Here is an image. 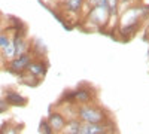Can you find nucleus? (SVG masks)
<instances>
[{
	"label": "nucleus",
	"instance_id": "obj_14",
	"mask_svg": "<svg viewBox=\"0 0 149 134\" xmlns=\"http://www.w3.org/2000/svg\"><path fill=\"white\" fill-rule=\"evenodd\" d=\"M40 130H42L45 134H51V128L48 127V124H46V122H42V124H40Z\"/></svg>",
	"mask_w": 149,
	"mask_h": 134
},
{
	"label": "nucleus",
	"instance_id": "obj_11",
	"mask_svg": "<svg viewBox=\"0 0 149 134\" xmlns=\"http://www.w3.org/2000/svg\"><path fill=\"white\" fill-rule=\"evenodd\" d=\"M118 8V0H107V12L109 15H115Z\"/></svg>",
	"mask_w": 149,
	"mask_h": 134
},
{
	"label": "nucleus",
	"instance_id": "obj_6",
	"mask_svg": "<svg viewBox=\"0 0 149 134\" xmlns=\"http://www.w3.org/2000/svg\"><path fill=\"white\" fill-rule=\"evenodd\" d=\"M64 5H66V9H67L69 12H73V14H76V12L82 8L84 0H66Z\"/></svg>",
	"mask_w": 149,
	"mask_h": 134
},
{
	"label": "nucleus",
	"instance_id": "obj_9",
	"mask_svg": "<svg viewBox=\"0 0 149 134\" xmlns=\"http://www.w3.org/2000/svg\"><path fill=\"white\" fill-rule=\"evenodd\" d=\"M10 42H12V39L6 33H3V31L0 33V49H3V48H6L8 45H10Z\"/></svg>",
	"mask_w": 149,
	"mask_h": 134
},
{
	"label": "nucleus",
	"instance_id": "obj_3",
	"mask_svg": "<svg viewBox=\"0 0 149 134\" xmlns=\"http://www.w3.org/2000/svg\"><path fill=\"white\" fill-rule=\"evenodd\" d=\"M5 100L10 106H26L27 104V99L22 97L21 94H18L17 91H6L5 92Z\"/></svg>",
	"mask_w": 149,
	"mask_h": 134
},
{
	"label": "nucleus",
	"instance_id": "obj_12",
	"mask_svg": "<svg viewBox=\"0 0 149 134\" xmlns=\"http://www.w3.org/2000/svg\"><path fill=\"white\" fill-rule=\"evenodd\" d=\"M0 134H18L17 133V128L10 127V125H3L2 131H0Z\"/></svg>",
	"mask_w": 149,
	"mask_h": 134
},
{
	"label": "nucleus",
	"instance_id": "obj_2",
	"mask_svg": "<svg viewBox=\"0 0 149 134\" xmlns=\"http://www.w3.org/2000/svg\"><path fill=\"white\" fill-rule=\"evenodd\" d=\"M26 72L31 73V75L36 76V78H43L46 75V72H48V64L42 63V61H31Z\"/></svg>",
	"mask_w": 149,
	"mask_h": 134
},
{
	"label": "nucleus",
	"instance_id": "obj_13",
	"mask_svg": "<svg viewBox=\"0 0 149 134\" xmlns=\"http://www.w3.org/2000/svg\"><path fill=\"white\" fill-rule=\"evenodd\" d=\"M8 107H9V104L6 103V100L5 99H0V113H5L8 110Z\"/></svg>",
	"mask_w": 149,
	"mask_h": 134
},
{
	"label": "nucleus",
	"instance_id": "obj_4",
	"mask_svg": "<svg viewBox=\"0 0 149 134\" xmlns=\"http://www.w3.org/2000/svg\"><path fill=\"white\" fill-rule=\"evenodd\" d=\"M81 116H82L85 121L91 122V124H98V122L102 121V118H103L102 112L94 110V109H88V107L81 109Z\"/></svg>",
	"mask_w": 149,
	"mask_h": 134
},
{
	"label": "nucleus",
	"instance_id": "obj_1",
	"mask_svg": "<svg viewBox=\"0 0 149 134\" xmlns=\"http://www.w3.org/2000/svg\"><path fill=\"white\" fill-rule=\"evenodd\" d=\"M30 63H31V55H30V52H26L22 55H18V57H14L12 60H9V64L5 67V70L12 73V75L18 76L19 73L27 70Z\"/></svg>",
	"mask_w": 149,
	"mask_h": 134
},
{
	"label": "nucleus",
	"instance_id": "obj_5",
	"mask_svg": "<svg viewBox=\"0 0 149 134\" xmlns=\"http://www.w3.org/2000/svg\"><path fill=\"white\" fill-rule=\"evenodd\" d=\"M102 131H103V128H102L100 125L91 124V122L79 127V133H81V134H100Z\"/></svg>",
	"mask_w": 149,
	"mask_h": 134
},
{
	"label": "nucleus",
	"instance_id": "obj_7",
	"mask_svg": "<svg viewBox=\"0 0 149 134\" xmlns=\"http://www.w3.org/2000/svg\"><path fill=\"white\" fill-rule=\"evenodd\" d=\"M72 97L74 100H79V101H88L90 100V92L86 91V90H78V91H74L72 94Z\"/></svg>",
	"mask_w": 149,
	"mask_h": 134
},
{
	"label": "nucleus",
	"instance_id": "obj_8",
	"mask_svg": "<svg viewBox=\"0 0 149 134\" xmlns=\"http://www.w3.org/2000/svg\"><path fill=\"white\" fill-rule=\"evenodd\" d=\"M63 124H64V121H63V118H61L58 113H54V115H51V125H52V128H61L63 127Z\"/></svg>",
	"mask_w": 149,
	"mask_h": 134
},
{
	"label": "nucleus",
	"instance_id": "obj_10",
	"mask_svg": "<svg viewBox=\"0 0 149 134\" xmlns=\"http://www.w3.org/2000/svg\"><path fill=\"white\" fill-rule=\"evenodd\" d=\"M34 45L37 46V48H34V52H37V54H39V55H42V54H45L46 52V46L43 45V42L40 40V39H36L34 40Z\"/></svg>",
	"mask_w": 149,
	"mask_h": 134
}]
</instances>
